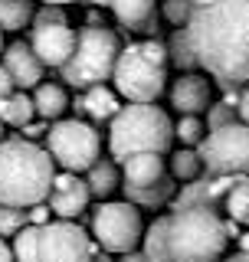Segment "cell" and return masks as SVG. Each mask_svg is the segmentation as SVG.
Here are the masks:
<instances>
[{
	"label": "cell",
	"instance_id": "603a6c76",
	"mask_svg": "<svg viewBox=\"0 0 249 262\" xmlns=\"http://www.w3.org/2000/svg\"><path fill=\"white\" fill-rule=\"evenodd\" d=\"M33 16H36V7H33V0H0V30H23L33 23Z\"/></svg>",
	"mask_w": 249,
	"mask_h": 262
},
{
	"label": "cell",
	"instance_id": "52a82bcc",
	"mask_svg": "<svg viewBox=\"0 0 249 262\" xmlns=\"http://www.w3.org/2000/svg\"><path fill=\"white\" fill-rule=\"evenodd\" d=\"M46 151L53 154V161L59 164L63 170H89L98 161V151H102V138L92 125L79 118H56L46 131Z\"/></svg>",
	"mask_w": 249,
	"mask_h": 262
},
{
	"label": "cell",
	"instance_id": "ee69618b",
	"mask_svg": "<svg viewBox=\"0 0 249 262\" xmlns=\"http://www.w3.org/2000/svg\"><path fill=\"white\" fill-rule=\"evenodd\" d=\"M43 4H63L66 7V4H72V0H43Z\"/></svg>",
	"mask_w": 249,
	"mask_h": 262
},
{
	"label": "cell",
	"instance_id": "836d02e7",
	"mask_svg": "<svg viewBox=\"0 0 249 262\" xmlns=\"http://www.w3.org/2000/svg\"><path fill=\"white\" fill-rule=\"evenodd\" d=\"M13 79H10V72H7V66L4 62H0V98H4V95H10L13 92Z\"/></svg>",
	"mask_w": 249,
	"mask_h": 262
},
{
	"label": "cell",
	"instance_id": "9c48e42d",
	"mask_svg": "<svg viewBox=\"0 0 249 262\" xmlns=\"http://www.w3.org/2000/svg\"><path fill=\"white\" fill-rule=\"evenodd\" d=\"M92 236L109 252H131L144 239L141 213L131 200L125 203H98L92 213Z\"/></svg>",
	"mask_w": 249,
	"mask_h": 262
},
{
	"label": "cell",
	"instance_id": "d590c367",
	"mask_svg": "<svg viewBox=\"0 0 249 262\" xmlns=\"http://www.w3.org/2000/svg\"><path fill=\"white\" fill-rule=\"evenodd\" d=\"M46 216H49V210L43 207V203H36V207L30 210V223H46Z\"/></svg>",
	"mask_w": 249,
	"mask_h": 262
},
{
	"label": "cell",
	"instance_id": "5bb4252c",
	"mask_svg": "<svg viewBox=\"0 0 249 262\" xmlns=\"http://www.w3.org/2000/svg\"><path fill=\"white\" fill-rule=\"evenodd\" d=\"M4 66L7 72H10L13 85L16 89H36L39 79H43V59H39L36 53H33L30 43H10L4 49Z\"/></svg>",
	"mask_w": 249,
	"mask_h": 262
},
{
	"label": "cell",
	"instance_id": "5b68a950",
	"mask_svg": "<svg viewBox=\"0 0 249 262\" xmlns=\"http://www.w3.org/2000/svg\"><path fill=\"white\" fill-rule=\"evenodd\" d=\"M168 43L157 36H148L141 43H128L118 53L112 82L115 92L128 102H157L168 89Z\"/></svg>",
	"mask_w": 249,
	"mask_h": 262
},
{
	"label": "cell",
	"instance_id": "484cf974",
	"mask_svg": "<svg viewBox=\"0 0 249 262\" xmlns=\"http://www.w3.org/2000/svg\"><path fill=\"white\" fill-rule=\"evenodd\" d=\"M171 174L177 177V180H184V184H187V180H194V177H200L203 174L200 154H197V151H187V147H184V151H177L171 158Z\"/></svg>",
	"mask_w": 249,
	"mask_h": 262
},
{
	"label": "cell",
	"instance_id": "b9f144b4",
	"mask_svg": "<svg viewBox=\"0 0 249 262\" xmlns=\"http://www.w3.org/2000/svg\"><path fill=\"white\" fill-rule=\"evenodd\" d=\"M86 4H92V7H112V0H86Z\"/></svg>",
	"mask_w": 249,
	"mask_h": 262
},
{
	"label": "cell",
	"instance_id": "e575fe53",
	"mask_svg": "<svg viewBox=\"0 0 249 262\" xmlns=\"http://www.w3.org/2000/svg\"><path fill=\"white\" fill-rule=\"evenodd\" d=\"M46 125H33V121H27V125H23V135H27L30 138V141H33V138H39V135H46Z\"/></svg>",
	"mask_w": 249,
	"mask_h": 262
},
{
	"label": "cell",
	"instance_id": "ac0fdd59",
	"mask_svg": "<svg viewBox=\"0 0 249 262\" xmlns=\"http://www.w3.org/2000/svg\"><path fill=\"white\" fill-rule=\"evenodd\" d=\"M174 174H164L157 184L151 187H121L125 190V200H131L135 207H144V210H157V207H168L177 193V184H174Z\"/></svg>",
	"mask_w": 249,
	"mask_h": 262
},
{
	"label": "cell",
	"instance_id": "2e32d148",
	"mask_svg": "<svg viewBox=\"0 0 249 262\" xmlns=\"http://www.w3.org/2000/svg\"><path fill=\"white\" fill-rule=\"evenodd\" d=\"M164 174H171L168 164L157 151H138L125 158V170H121V187H151L157 184Z\"/></svg>",
	"mask_w": 249,
	"mask_h": 262
},
{
	"label": "cell",
	"instance_id": "3957f363",
	"mask_svg": "<svg viewBox=\"0 0 249 262\" xmlns=\"http://www.w3.org/2000/svg\"><path fill=\"white\" fill-rule=\"evenodd\" d=\"M56 161L30 138H0V203L36 207L53 190Z\"/></svg>",
	"mask_w": 249,
	"mask_h": 262
},
{
	"label": "cell",
	"instance_id": "74e56055",
	"mask_svg": "<svg viewBox=\"0 0 249 262\" xmlns=\"http://www.w3.org/2000/svg\"><path fill=\"white\" fill-rule=\"evenodd\" d=\"M0 262H16L13 259V246H7L4 239H0Z\"/></svg>",
	"mask_w": 249,
	"mask_h": 262
},
{
	"label": "cell",
	"instance_id": "9a60e30c",
	"mask_svg": "<svg viewBox=\"0 0 249 262\" xmlns=\"http://www.w3.org/2000/svg\"><path fill=\"white\" fill-rule=\"evenodd\" d=\"M210 92H213V85L206 82V76L184 72V76L174 79V85H171V105L180 115H200V112L210 108Z\"/></svg>",
	"mask_w": 249,
	"mask_h": 262
},
{
	"label": "cell",
	"instance_id": "7dc6e473",
	"mask_svg": "<svg viewBox=\"0 0 249 262\" xmlns=\"http://www.w3.org/2000/svg\"><path fill=\"white\" fill-rule=\"evenodd\" d=\"M246 226H249V216H246Z\"/></svg>",
	"mask_w": 249,
	"mask_h": 262
},
{
	"label": "cell",
	"instance_id": "ba28073f",
	"mask_svg": "<svg viewBox=\"0 0 249 262\" xmlns=\"http://www.w3.org/2000/svg\"><path fill=\"white\" fill-rule=\"evenodd\" d=\"M197 154L206 174H249V125L230 121L200 138Z\"/></svg>",
	"mask_w": 249,
	"mask_h": 262
},
{
	"label": "cell",
	"instance_id": "d6a6232c",
	"mask_svg": "<svg viewBox=\"0 0 249 262\" xmlns=\"http://www.w3.org/2000/svg\"><path fill=\"white\" fill-rule=\"evenodd\" d=\"M236 108H239V121H246V125H249V85H243V92H239V102H236Z\"/></svg>",
	"mask_w": 249,
	"mask_h": 262
},
{
	"label": "cell",
	"instance_id": "d4e9b609",
	"mask_svg": "<svg viewBox=\"0 0 249 262\" xmlns=\"http://www.w3.org/2000/svg\"><path fill=\"white\" fill-rule=\"evenodd\" d=\"M36 239H39V223H27L13 236V259L16 262H39L36 259Z\"/></svg>",
	"mask_w": 249,
	"mask_h": 262
},
{
	"label": "cell",
	"instance_id": "8fae6325",
	"mask_svg": "<svg viewBox=\"0 0 249 262\" xmlns=\"http://www.w3.org/2000/svg\"><path fill=\"white\" fill-rule=\"evenodd\" d=\"M243 174H203L187 180L180 187V193H174L171 210H184V207H210L217 213H226V196L236 187V180Z\"/></svg>",
	"mask_w": 249,
	"mask_h": 262
},
{
	"label": "cell",
	"instance_id": "4dcf8cb0",
	"mask_svg": "<svg viewBox=\"0 0 249 262\" xmlns=\"http://www.w3.org/2000/svg\"><path fill=\"white\" fill-rule=\"evenodd\" d=\"M190 13H194V4H190V0H164V16H168L174 27H187Z\"/></svg>",
	"mask_w": 249,
	"mask_h": 262
},
{
	"label": "cell",
	"instance_id": "8d00e7d4",
	"mask_svg": "<svg viewBox=\"0 0 249 262\" xmlns=\"http://www.w3.org/2000/svg\"><path fill=\"white\" fill-rule=\"evenodd\" d=\"M121 262H151L144 256V249H131V252H121Z\"/></svg>",
	"mask_w": 249,
	"mask_h": 262
},
{
	"label": "cell",
	"instance_id": "60d3db41",
	"mask_svg": "<svg viewBox=\"0 0 249 262\" xmlns=\"http://www.w3.org/2000/svg\"><path fill=\"white\" fill-rule=\"evenodd\" d=\"M239 249L249 252V233H239Z\"/></svg>",
	"mask_w": 249,
	"mask_h": 262
},
{
	"label": "cell",
	"instance_id": "ffe728a7",
	"mask_svg": "<svg viewBox=\"0 0 249 262\" xmlns=\"http://www.w3.org/2000/svg\"><path fill=\"white\" fill-rule=\"evenodd\" d=\"M33 105H36V115L43 121H56L63 118V112L69 108V95H66L63 85H56V82H39L36 92H33Z\"/></svg>",
	"mask_w": 249,
	"mask_h": 262
},
{
	"label": "cell",
	"instance_id": "f546056e",
	"mask_svg": "<svg viewBox=\"0 0 249 262\" xmlns=\"http://www.w3.org/2000/svg\"><path fill=\"white\" fill-rule=\"evenodd\" d=\"M174 135H177L184 144H200V138H203L200 118H197V115H180V121L174 125Z\"/></svg>",
	"mask_w": 249,
	"mask_h": 262
},
{
	"label": "cell",
	"instance_id": "6da1fadb",
	"mask_svg": "<svg viewBox=\"0 0 249 262\" xmlns=\"http://www.w3.org/2000/svg\"><path fill=\"white\" fill-rule=\"evenodd\" d=\"M187 33L200 69L217 79L223 92L249 85V0H217L194 7Z\"/></svg>",
	"mask_w": 249,
	"mask_h": 262
},
{
	"label": "cell",
	"instance_id": "cb8c5ba5",
	"mask_svg": "<svg viewBox=\"0 0 249 262\" xmlns=\"http://www.w3.org/2000/svg\"><path fill=\"white\" fill-rule=\"evenodd\" d=\"M168 56H171V62H174V69H197V53H194V43H190V33L187 27H177L171 33V39H168Z\"/></svg>",
	"mask_w": 249,
	"mask_h": 262
},
{
	"label": "cell",
	"instance_id": "bcb514c9",
	"mask_svg": "<svg viewBox=\"0 0 249 262\" xmlns=\"http://www.w3.org/2000/svg\"><path fill=\"white\" fill-rule=\"evenodd\" d=\"M0 138H4V121H0Z\"/></svg>",
	"mask_w": 249,
	"mask_h": 262
},
{
	"label": "cell",
	"instance_id": "4316f807",
	"mask_svg": "<svg viewBox=\"0 0 249 262\" xmlns=\"http://www.w3.org/2000/svg\"><path fill=\"white\" fill-rule=\"evenodd\" d=\"M226 216L246 223V216H249V174H243L236 180V187L230 190V196H226Z\"/></svg>",
	"mask_w": 249,
	"mask_h": 262
},
{
	"label": "cell",
	"instance_id": "277c9868",
	"mask_svg": "<svg viewBox=\"0 0 249 262\" xmlns=\"http://www.w3.org/2000/svg\"><path fill=\"white\" fill-rule=\"evenodd\" d=\"M174 121L168 118V112L157 108L154 102H131L121 105L118 115L112 118L109 128V151L115 161H121L128 154L138 151H157L168 154L174 144Z\"/></svg>",
	"mask_w": 249,
	"mask_h": 262
},
{
	"label": "cell",
	"instance_id": "83f0119b",
	"mask_svg": "<svg viewBox=\"0 0 249 262\" xmlns=\"http://www.w3.org/2000/svg\"><path fill=\"white\" fill-rule=\"evenodd\" d=\"M27 223H30V207L0 203V239H4V236H16Z\"/></svg>",
	"mask_w": 249,
	"mask_h": 262
},
{
	"label": "cell",
	"instance_id": "4fadbf2b",
	"mask_svg": "<svg viewBox=\"0 0 249 262\" xmlns=\"http://www.w3.org/2000/svg\"><path fill=\"white\" fill-rule=\"evenodd\" d=\"M92 200V190H89V180H82L76 170H63V174L53 177V190H49V210L63 220L79 216L82 210Z\"/></svg>",
	"mask_w": 249,
	"mask_h": 262
},
{
	"label": "cell",
	"instance_id": "f1b7e54d",
	"mask_svg": "<svg viewBox=\"0 0 249 262\" xmlns=\"http://www.w3.org/2000/svg\"><path fill=\"white\" fill-rule=\"evenodd\" d=\"M230 121H239V108L233 102H226V98H223V102H217V105H210V108H206V128H223V125H230Z\"/></svg>",
	"mask_w": 249,
	"mask_h": 262
},
{
	"label": "cell",
	"instance_id": "7402d4cb",
	"mask_svg": "<svg viewBox=\"0 0 249 262\" xmlns=\"http://www.w3.org/2000/svg\"><path fill=\"white\" fill-rule=\"evenodd\" d=\"M86 180H89V190H92V196H98V200L112 196V193H115V187L121 184L115 161H95L92 167L86 170Z\"/></svg>",
	"mask_w": 249,
	"mask_h": 262
},
{
	"label": "cell",
	"instance_id": "f35d334b",
	"mask_svg": "<svg viewBox=\"0 0 249 262\" xmlns=\"http://www.w3.org/2000/svg\"><path fill=\"white\" fill-rule=\"evenodd\" d=\"M220 262H249V252H246V249H239L236 256H230V259H220Z\"/></svg>",
	"mask_w": 249,
	"mask_h": 262
},
{
	"label": "cell",
	"instance_id": "7bdbcfd3",
	"mask_svg": "<svg viewBox=\"0 0 249 262\" xmlns=\"http://www.w3.org/2000/svg\"><path fill=\"white\" fill-rule=\"evenodd\" d=\"M194 7H206V4H217V0H190Z\"/></svg>",
	"mask_w": 249,
	"mask_h": 262
},
{
	"label": "cell",
	"instance_id": "7c38bea8",
	"mask_svg": "<svg viewBox=\"0 0 249 262\" xmlns=\"http://www.w3.org/2000/svg\"><path fill=\"white\" fill-rule=\"evenodd\" d=\"M30 46H33V53L43 59V66L59 69L72 56V49H76V33L66 27V23H33Z\"/></svg>",
	"mask_w": 249,
	"mask_h": 262
},
{
	"label": "cell",
	"instance_id": "1f68e13d",
	"mask_svg": "<svg viewBox=\"0 0 249 262\" xmlns=\"http://www.w3.org/2000/svg\"><path fill=\"white\" fill-rule=\"evenodd\" d=\"M33 23H66L63 4H46V7H39L36 16H33Z\"/></svg>",
	"mask_w": 249,
	"mask_h": 262
},
{
	"label": "cell",
	"instance_id": "d6986e66",
	"mask_svg": "<svg viewBox=\"0 0 249 262\" xmlns=\"http://www.w3.org/2000/svg\"><path fill=\"white\" fill-rule=\"evenodd\" d=\"M112 10H115L118 27L128 30V33H141L144 23L151 20V16H157L154 0H112Z\"/></svg>",
	"mask_w": 249,
	"mask_h": 262
},
{
	"label": "cell",
	"instance_id": "f6af8a7d",
	"mask_svg": "<svg viewBox=\"0 0 249 262\" xmlns=\"http://www.w3.org/2000/svg\"><path fill=\"white\" fill-rule=\"evenodd\" d=\"M0 53H4V30H0Z\"/></svg>",
	"mask_w": 249,
	"mask_h": 262
},
{
	"label": "cell",
	"instance_id": "30bf717a",
	"mask_svg": "<svg viewBox=\"0 0 249 262\" xmlns=\"http://www.w3.org/2000/svg\"><path fill=\"white\" fill-rule=\"evenodd\" d=\"M95 249L98 246L72 220L59 216L56 223H39V239H36L39 262H92Z\"/></svg>",
	"mask_w": 249,
	"mask_h": 262
},
{
	"label": "cell",
	"instance_id": "e0dca14e",
	"mask_svg": "<svg viewBox=\"0 0 249 262\" xmlns=\"http://www.w3.org/2000/svg\"><path fill=\"white\" fill-rule=\"evenodd\" d=\"M72 108H76V115H89L92 121H112L121 105H118V95L112 89H105V82H98V85L82 89V95H76Z\"/></svg>",
	"mask_w": 249,
	"mask_h": 262
},
{
	"label": "cell",
	"instance_id": "7a4b0ae2",
	"mask_svg": "<svg viewBox=\"0 0 249 262\" xmlns=\"http://www.w3.org/2000/svg\"><path fill=\"white\" fill-rule=\"evenodd\" d=\"M230 246L223 216L210 207H184L157 216L141 249L151 262H220Z\"/></svg>",
	"mask_w": 249,
	"mask_h": 262
},
{
	"label": "cell",
	"instance_id": "ab89813d",
	"mask_svg": "<svg viewBox=\"0 0 249 262\" xmlns=\"http://www.w3.org/2000/svg\"><path fill=\"white\" fill-rule=\"evenodd\" d=\"M92 262H112V256H109V249H102V252L95 249V256H92Z\"/></svg>",
	"mask_w": 249,
	"mask_h": 262
},
{
	"label": "cell",
	"instance_id": "8992f818",
	"mask_svg": "<svg viewBox=\"0 0 249 262\" xmlns=\"http://www.w3.org/2000/svg\"><path fill=\"white\" fill-rule=\"evenodd\" d=\"M118 33H112L102 23H89L76 33V49L59 66V79L69 89H89L98 82H109L118 62Z\"/></svg>",
	"mask_w": 249,
	"mask_h": 262
},
{
	"label": "cell",
	"instance_id": "44dd1931",
	"mask_svg": "<svg viewBox=\"0 0 249 262\" xmlns=\"http://www.w3.org/2000/svg\"><path fill=\"white\" fill-rule=\"evenodd\" d=\"M33 115H36V105H33V98L23 95V89H13L10 95L0 98V121L10 128H23L27 121H33Z\"/></svg>",
	"mask_w": 249,
	"mask_h": 262
}]
</instances>
